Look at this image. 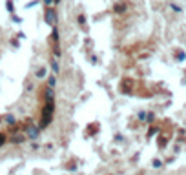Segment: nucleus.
Returning a JSON list of instances; mask_svg holds the SVG:
<instances>
[{"label": "nucleus", "mask_w": 186, "mask_h": 175, "mask_svg": "<svg viewBox=\"0 0 186 175\" xmlns=\"http://www.w3.org/2000/svg\"><path fill=\"white\" fill-rule=\"evenodd\" d=\"M51 68H53V71H55V73L59 71V66H57V62H55V60H51Z\"/></svg>", "instance_id": "8"}, {"label": "nucleus", "mask_w": 186, "mask_h": 175, "mask_svg": "<svg viewBox=\"0 0 186 175\" xmlns=\"http://www.w3.org/2000/svg\"><path fill=\"white\" fill-rule=\"evenodd\" d=\"M44 2H46V6H49V4H53L55 0H44Z\"/></svg>", "instance_id": "13"}, {"label": "nucleus", "mask_w": 186, "mask_h": 175, "mask_svg": "<svg viewBox=\"0 0 186 175\" xmlns=\"http://www.w3.org/2000/svg\"><path fill=\"white\" fill-rule=\"evenodd\" d=\"M37 77H39V78H44V77H46V69H44V68H40V69L37 71Z\"/></svg>", "instance_id": "7"}, {"label": "nucleus", "mask_w": 186, "mask_h": 175, "mask_svg": "<svg viewBox=\"0 0 186 175\" xmlns=\"http://www.w3.org/2000/svg\"><path fill=\"white\" fill-rule=\"evenodd\" d=\"M7 9H9V11H13V4H11V0H7Z\"/></svg>", "instance_id": "11"}, {"label": "nucleus", "mask_w": 186, "mask_h": 175, "mask_svg": "<svg viewBox=\"0 0 186 175\" xmlns=\"http://www.w3.org/2000/svg\"><path fill=\"white\" fill-rule=\"evenodd\" d=\"M184 58V53H177V60H183Z\"/></svg>", "instance_id": "12"}, {"label": "nucleus", "mask_w": 186, "mask_h": 175, "mask_svg": "<svg viewBox=\"0 0 186 175\" xmlns=\"http://www.w3.org/2000/svg\"><path fill=\"white\" fill-rule=\"evenodd\" d=\"M44 20H46V24H49L51 27H55L57 26V13H55V9L48 7L46 9V15H44Z\"/></svg>", "instance_id": "2"}, {"label": "nucleus", "mask_w": 186, "mask_h": 175, "mask_svg": "<svg viewBox=\"0 0 186 175\" xmlns=\"http://www.w3.org/2000/svg\"><path fill=\"white\" fill-rule=\"evenodd\" d=\"M79 24L82 26L84 31H86V26H84V24H86V17H84V15H79Z\"/></svg>", "instance_id": "6"}, {"label": "nucleus", "mask_w": 186, "mask_h": 175, "mask_svg": "<svg viewBox=\"0 0 186 175\" xmlns=\"http://www.w3.org/2000/svg\"><path fill=\"white\" fill-rule=\"evenodd\" d=\"M4 142H6V135L0 133V146H4Z\"/></svg>", "instance_id": "9"}, {"label": "nucleus", "mask_w": 186, "mask_h": 175, "mask_svg": "<svg viewBox=\"0 0 186 175\" xmlns=\"http://www.w3.org/2000/svg\"><path fill=\"white\" fill-rule=\"evenodd\" d=\"M131 86H133V80H128V78H126L122 84H121V90H122L124 93H130V91H131Z\"/></svg>", "instance_id": "4"}, {"label": "nucleus", "mask_w": 186, "mask_h": 175, "mask_svg": "<svg viewBox=\"0 0 186 175\" xmlns=\"http://www.w3.org/2000/svg\"><path fill=\"white\" fill-rule=\"evenodd\" d=\"M48 86H51V88L55 86V77H51V78H49V82H48Z\"/></svg>", "instance_id": "10"}, {"label": "nucleus", "mask_w": 186, "mask_h": 175, "mask_svg": "<svg viewBox=\"0 0 186 175\" xmlns=\"http://www.w3.org/2000/svg\"><path fill=\"white\" fill-rule=\"evenodd\" d=\"M26 135L29 137V139H37V137H39V128H35V126L29 124V126L26 128Z\"/></svg>", "instance_id": "3"}, {"label": "nucleus", "mask_w": 186, "mask_h": 175, "mask_svg": "<svg viewBox=\"0 0 186 175\" xmlns=\"http://www.w3.org/2000/svg\"><path fill=\"white\" fill-rule=\"evenodd\" d=\"M99 128H101V126H99L97 122H93V124H89V126L86 128V131H88V135H95V133H97L95 130H99Z\"/></svg>", "instance_id": "5"}, {"label": "nucleus", "mask_w": 186, "mask_h": 175, "mask_svg": "<svg viewBox=\"0 0 186 175\" xmlns=\"http://www.w3.org/2000/svg\"><path fill=\"white\" fill-rule=\"evenodd\" d=\"M53 111H55V97H46V104L42 108V117H40V124L39 128H46L51 120H53Z\"/></svg>", "instance_id": "1"}]
</instances>
